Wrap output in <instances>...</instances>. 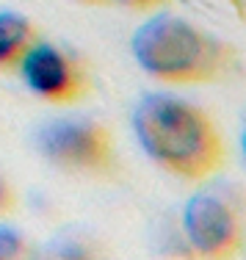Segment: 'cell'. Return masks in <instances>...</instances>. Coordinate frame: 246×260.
Segmentation results:
<instances>
[{
  "label": "cell",
  "instance_id": "obj_1",
  "mask_svg": "<svg viewBox=\"0 0 246 260\" xmlns=\"http://www.w3.org/2000/svg\"><path fill=\"white\" fill-rule=\"evenodd\" d=\"M133 130L147 155L186 183L207 180L227 160L224 136L213 116L180 97L147 94L133 111Z\"/></svg>",
  "mask_w": 246,
  "mask_h": 260
},
{
  "label": "cell",
  "instance_id": "obj_2",
  "mask_svg": "<svg viewBox=\"0 0 246 260\" xmlns=\"http://www.w3.org/2000/svg\"><path fill=\"white\" fill-rule=\"evenodd\" d=\"M138 67L161 83L199 86L227 80L238 70V47L177 14H155L130 42Z\"/></svg>",
  "mask_w": 246,
  "mask_h": 260
},
{
  "label": "cell",
  "instance_id": "obj_3",
  "mask_svg": "<svg viewBox=\"0 0 246 260\" xmlns=\"http://www.w3.org/2000/svg\"><path fill=\"white\" fill-rule=\"evenodd\" d=\"M36 150L61 172L94 180L119 175V152L114 133L94 119H53L36 130Z\"/></svg>",
  "mask_w": 246,
  "mask_h": 260
},
{
  "label": "cell",
  "instance_id": "obj_4",
  "mask_svg": "<svg viewBox=\"0 0 246 260\" xmlns=\"http://www.w3.org/2000/svg\"><path fill=\"white\" fill-rule=\"evenodd\" d=\"M17 72L36 97L53 105H75L86 100L94 89L91 72L86 70L83 61L42 39L28 50Z\"/></svg>",
  "mask_w": 246,
  "mask_h": 260
},
{
  "label": "cell",
  "instance_id": "obj_5",
  "mask_svg": "<svg viewBox=\"0 0 246 260\" xmlns=\"http://www.w3.org/2000/svg\"><path fill=\"white\" fill-rule=\"evenodd\" d=\"M183 230L194 252L213 260H230L243 252V219L235 205L216 194H194L183 208Z\"/></svg>",
  "mask_w": 246,
  "mask_h": 260
},
{
  "label": "cell",
  "instance_id": "obj_6",
  "mask_svg": "<svg viewBox=\"0 0 246 260\" xmlns=\"http://www.w3.org/2000/svg\"><path fill=\"white\" fill-rule=\"evenodd\" d=\"M39 28L22 14L0 11V72H17L28 50L39 42Z\"/></svg>",
  "mask_w": 246,
  "mask_h": 260
},
{
  "label": "cell",
  "instance_id": "obj_7",
  "mask_svg": "<svg viewBox=\"0 0 246 260\" xmlns=\"http://www.w3.org/2000/svg\"><path fill=\"white\" fill-rule=\"evenodd\" d=\"M28 252V244L17 230L11 227H0V257H25Z\"/></svg>",
  "mask_w": 246,
  "mask_h": 260
},
{
  "label": "cell",
  "instance_id": "obj_8",
  "mask_svg": "<svg viewBox=\"0 0 246 260\" xmlns=\"http://www.w3.org/2000/svg\"><path fill=\"white\" fill-rule=\"evenodd\" d=\"M17 202H20V200H17L14 185H11L3 175H0V219L14 213V210H17Z\"/></svg>",
  "mask_w": 246,
  "mask_h": 260
},
{
  "label": "cell",
  "instance_id": "obj_9",
  "mask_svg": "<svg viewBox=\"0 0 246 260\" xmlns=\"http://www.w3.org/2000/svg\"><path fill=\"white\" fill-rule=\"evenodd\" d=\"M114 6H122V9H130V11H161L163 6H169L171 0H108Z\"/></svg>",
  "mask_w": 246,
  "mask_h": 260
},
{
  "label": "cell",
  "instance_id": "obj_10",
  "mask_svg": "<svg viewBox=\"0 0 246 260\" xmlns=\"http://www.w3.org/2000/svg\"><path fill=\"white\" fill-rule=\"evenodd\" d=\"M78 3H86V6H111L108 0H78Z\"/></svg>",
  "mask_w": 246,
  "mask_h": 260
}]
</instances>
